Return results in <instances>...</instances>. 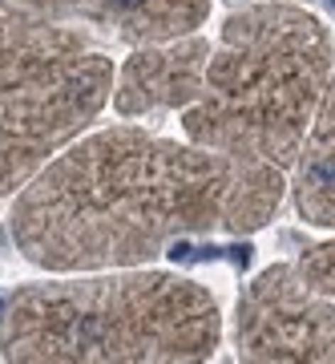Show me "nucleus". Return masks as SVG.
<instances>
[{
	"label": "nucleus",
	"instance_id": "1a4fd4ad",
	"mask_svg": "<svg viewBox=\"0 0 335 364\" xmlns=\"http://www.w3.org/2000/svg\"><path fill=\"white\" fill-rule=\"evenodd\" d=\"M295 263L315 287H323V291H331L335 296V239H327V243H319V247H311L307 255H299Z\"/></svg>",
	"mask_w": 335,
	"mask_h": 364
},
{
	"label": "nucleus",
	"instance_id": "39448f33",
	"mask_svg": "<svg viewBox=\"0 0 335 364\" xmlns=\"http://www.w3.org/2000/svg\"><path fill=\"white\" fill-rule=\"evenodd\" d=\"M234 348L238 360L335 364V296L311 284L299 263H275L238 296Z\"/></svg>",
	"mask_w": 335,
	"mask_h": 364
},
{
	"label": "nucleus",
	"instance_id": "f257e3e1",
	"mask_svg": "<svg viewBox=\"0 0 335 364\" xmlns=\"http://www.w3.org/2000/svg\"><path fill=\"white\" fill-rule=\"evenodd\" d=\"M279 198L283 170L271 162L109 126L69 142L21 186L9 235L45 272L145 267L190 235L267 227Z\"/></svg>",
	"mask_w": 335,
	"mask_h": 364
},
{
	"label": "nucleus",
	"instance_id": "6e6552de",
	"mask_svg": "<svg viewBox=\"0 0 335 364\" xmlns=\"http://www.w3.org/2000/svg\"><path fill=\"white\" fill-rule=\"evenodd\" d=\"M291 191H295V210L303 219L335 231V73L307 130V142L295 158Z\"/></svg>",
	"mask_w": 335,
	"mask_h": 364
},
{
	"label": "nucleus",
	"instance_id": "7ed1b4c3",
	"mask_svg": "<svg viewBox=\"0 0 335 364\" xmlns=\"http://www.w3.org/2000/svg\"><path fill=\"white\" fill-rule=\"evenodd\" d=\"M331 33L291 0L246 4L222 21L202 97L182 114L186 138L222 154L295 166L327 81Z\"/></svg>",
	"mask_w": 335,
	"mask_h": 364
},
{
	"label": "nucleus",
	"instance_id": "423d86ee",
	"mask_svg": "<svg viewBox=\"0 0 335 364\" xmlns=\"http://www.w3.org/2000/svg\"><path fill=\"white\" fill-rule=\"evenodd\" d=\"M0 13L49 25H89L126 45L186 37L210 16V0H0Z\"/></svg>",
	"mask_w": 335,
	"mask_h": 364
},
{
	"label": "nucleus",
	"instance_id": "f03ea898",
	"mask_svg": "<svg viewBox=\"0 0 335 364\" xmlns=\"http://www.w3.org/2000/svg\"><path fill=\"white\" fill-rule=\"evenodd\" d=\"M222 344V316L207 287L150 267L28 284L0 299V356L21 364H182Z\"/></svg>",
	"mask_w": 335,
	"mask_h": 364
},
{
	"label": "nucleus",
	"instance_id": "20e7f679",
	"mask_svg": "<svg viewBox=\"0 0 335 364\" xmlns=\"http://www.w3.org/2000/svg\"><path fill=\"white\" fill-rule=\"evenodd\" d=\"M114 97V61L77 25L0 13V195H16Z\"/></svg>",
	"mask_w": 335,
	"mask_h": 364
},
{
	"label": "nucleus",
	"instance_id": "0eeeda50",
	"mask_svg": "<svg viewBox=\"0 0 335 364\" xmlns=\"http://www.w3.org/2000/svg\"><path fill=\"white\" fill-rule=\"evenodd\" d=\"M210 53H214V45L198 33L138 45L126 57V65L117 69L114 109L121 117L190 109L202 97V85H207Z\"/></svg>",
	"mask_w": 335,
	"mask_h": 364
}]
</instances>
